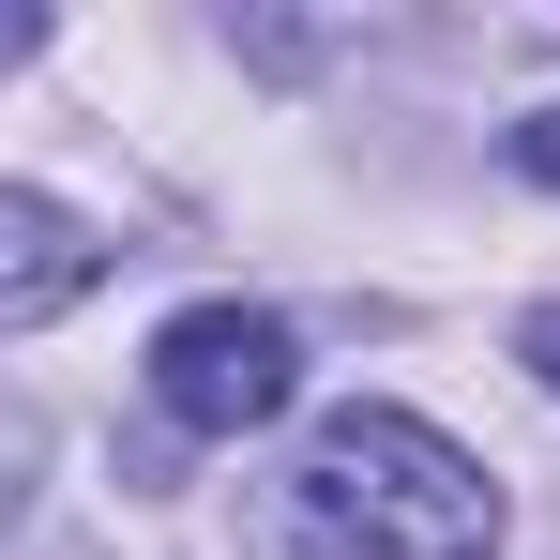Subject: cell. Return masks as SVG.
<instances>
[{
  "label": "cell",
  "mask_w": 560,
  "mask_h": 560,
  "mask_svg": "<svg viewBox=\"0 0 560 560\" xmlns=\"http://www.w3.org/2000/svg\"><path fill=\"white\" fill-rule=\"evenodd\" d=\"M515 349H530V378L560 394V303H530V318H515Z\"/></svg>",
  "instance_id": "5"
},
{
  "label": "cell",
  "mask_w": 560,
  "mask_h": 560,
  "mask_svg": "<svg viewBox=\"0 0 560 560\" xmlns=\"http://www.w3.org/2000/svg\"><path fill=\"white\" fill-rule=\"evenodd\" d=\"M243 560H500V485L424 409H334L243 485Z\"/></svg>",
  "instance_id": "1"
},
{
  "label": "cell",
  "mask_w": 560,
  "mask_h": 560,
  "mask_svg": "<svg viewBox=\"0 0 560 560\" xmlns=\"http://www.w3.org/2000/svg\"><path fill=\"white\" fill-rule=\"evenodd\" d=\"M288 394H303V334L273 303H183L152 334V409L183 440H243V424H273Z\"/></svg>",
  "instance_id": "2"
},
{
  "label": "cell",
  "mask_w": 560,
  "mask_h": 560,
  "mask_svg": "<svg viewBox=\"0 0 560 560\" xmlns=\"http://www.w3.org/2000/svg\"><path fill=\"white\" fill-rule=\"evenodd\" d=\"M515 167H530V183H560V106H530V121H515Z\"/></svg>",
  "instance_id": "4"
},
{
  "label": "cell",
  "mask_w": 560,
  "mask_h": 560,
  "mask_svg": "<svg viewBox=\"0 0 560 560\" xmlns=\"http://www.w3.org/2000/svg\"><path fill=\"white\" fill-rule=\"evenodd\" d=\"M92 273H106V243L61 212V197H46V183H0V334H46Z\"/></svg>",
  "instance_id": "3"
}]
</instances>
